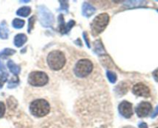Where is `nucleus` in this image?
<instances>
[{"instance_id": "obj_22", "label": "nucleus", "mask_w": 158, "mask_h": 128, "mask_svg": "<svg viewBox=\"0 0 158 128\" xmlns=\"http://www.w3.org/2000/svg\"><path fill=\"white\" fill-rule=\"evenodd\" d=\"M35 20V15H32V16L29 19V29H28V32H30L31 31H32V29H33Z\"/></svg>"}, {"instance_id": "obj_6", "label": "nucleus", "mask_w": 158, "mask_h": 128, "mask_svg": "<svg viewBox=\"0 0 158 128\" xmlns=\"http://www.w3.org/2000/svg\"><path fill=\"white\" fill-rule=\"evenodd\" d=\"M40 19L41 22V24L45 27L50 26L54 21L52 14L51 13L49 9H47L44 6H40Z\"/></svg>"}, {"instance_id": "obj_9", "label": "nucleus", "mask_w": 158, "mask_h": 128, "mask_svg": "<svg viewBox=\"0 0 158 128\" xmlns=\"http://www.w3.org/2000/svg\"><path fill=\"white\" fill-rule=\"evenodd\" d=\"M132 91L134 95L138 96V97H149L151 96V90H150L149 87L141 83L134 85Z\"/></svg>"}, {"instance_id": "obj_2", "label": "nucleus", "mask_w": 158, "mask_h": 128, "mask_svg": "<svg viewBox=\"0 0 158 128\" xmlns=\"http://www.w3.org/2000/svg\"><path fill=\"white\" fill-rule=\"evenodd\" d=\"M94 70V63L89 59L82 58L75 63L73 73L77 78L84 79L89 76Z\"/></svg>"}, {"instance_id": "obj_31", "label": "nucleus", "mask_w": 158, "mask_h": 128, "mask_svg": "<svg viewBox=\"0 0 158 128\" xmlns=\"http://www.w3.org/2000/svg\"><path fill=\"white\" fill-rule=\"evenodd\" d=\"M157 128H158V127H157Z\"/></svg>"}, {"instance_id": "obj_18", "label": "nucleus", "mask_w": 158, "mask_h": 128, "mask_svg": "<svg viewBox=\"0 0 158 128\" xmlns=\"http://www.w3.org/2000/svg\"><path fill=\"white\" fill-rule=\"evenodd\" d=\"M25 25V21L24 20H22L20 19H15L12 21V26L15 29H21Z\"/></svg>"}, {"instance_id": "obj_1", "label": "nucleus", "mask_w": 158, "mask_h": 128, "mask_svg": "<svg viewBox=\"0 0 158 128\" xmlns=\"http://www.w3.org/2000/svg\"><path fill=\"white\" fill-rule=\"evenodd\" d=\"M46 62L49 69L53 71H60L66 65V58L64 52L59 49H55L48 54Z\"/></svg>"}, {"instance_id": "obj_26", "label": "nucleus", "mask_w": 158, "mask_h": 128, "mask_svg": "<svg viewBox=\"0 0 158 128\" xmlns=\"http://www.w3.org/2000/svg\"><path fill=\"white\" fill-rule=\"evenodd\" d=\"M153 76H154V80L158 82V69H156V70L153 72Z\"/></svg>"}, {"instance_id": "obj_21", "label": "nucleus", "mask_w": 158, "mask_h": 128, "mask_svg": "<svg viewBox=\"0 0 158 128\" xmlns=\"http://www.w3.org/2000/svg\"><path fill=\"white\" fill-rule=\"evenodd\" d=\"M19 82V80L18 76H13L12 79H11L10 81H9V84H8V87L9 88L15 87V86H18Z\"/></svg>"}, {"instance_id": "obj_29", "label": "nucleus", "mask_w": 158, "mask_h": 128, "mask_svg": "<svg viewBox=\"0 0 158 128\" xmlns=\"http://www.w3.org/2000/svg\"><path fill=\"white\" fill-rule=\"evenodd\" d=\"M123 128H134V127H133V126H124Z\"/></svg>"}, {"instance_id": "obj_19", "label": "nucleus", "mask_w": 158, "mask_h": 128, "mask_svg": "<svg viewBox=\"0 0 158 128\" xmlns=\"http://www.w3.org/2000/svg\"><path fill=\"white\" fill-rule=\"evenodd\" d=\"M14 53H15V50L7 48V49H3L2 52H0V58H1V57H6L9 56L13 55Z\"/></svg>"}, {"instance_id": "obj_15", "label": "nucleus", "mask_w": 158, "mask_h": 128, "mask_svg": "<svg viewBox=\"0 0 158 128\" xmlns=\"http://www.w3.org/2000/svg\"><path fill=\"white\" fill-rule=\"evenodd\" d=\"M7 66L9 69V70H10V72H12V73L15 76L18 75L20 72V70H21L19 66L18 65L15 64L12 60H9V61H8Z\"/></svg>"}, {"instance_id": "obj_20", "label": "nucleus", "mask_w": 158, "mask_h": 128, "mask_svg": "<svg viewBox=\"0 0 158 128\" xmlns=\"http://www.w3.org/2000/svg\"><path fill=\"white\" fill-rule=\"evenodd\" d=\"M106 76H107V78L109 80V81L112 83H115L116 81H117V74L114 72H112V71H107L106 72Z\"/></svg>"}, {"instance_id": "obj_12", "label": "nucleus", "mask_w": 158, "mask_h": 128, "mask_svg": "<svg viewBox=\"0 0 158 128\" xmlns=\"http://www.w3.org/2000/svg\"><path fill=\"white\" fill-rule=\"evenodd\" d=\"M26 41H27V37L23 33L18 34L14 38V44L17 47H21V46H23L26 43Z\"/></svg>"}, {"instance_id": "obj_13", "label": "nucleus", "mask_w": 158, "mask_h": 128, "mask_svg": "<svg viewBox=\"0 0 158 128\" xmlns=\"http://www.w3.org/2000/svg\"><path fill=\"white\" fill-rule=\"evenodd\" d=\"M9 37V29L6 21H2L0 23V38L6 39Z\"/></svg>"}, {"instance_id": "obj_4", "label": "nucleus", "mask_w": 158, "mask_h": 128, "mask_svg": "<svg viewBox=\"0 0 158 128\" xmlns=\"http://www.w3.org/2000/svg\"><path fill=\"white\" fill-rule=\"evenodd\" d=\"M110 22V16L107 13H101L96 16L91 23V32L94 36L101 33Z\"/></svg>"}, {"instance_id": "obj_5", "label": "nucleus", "mask_w": 158, "mask_h": 128, "mask_svg": "<svg viewBox=\"0 0 158 128\" xmlns=\"http://www.w3.org/2000/svg\"><path fill=\"white\" fill-rule=\"evenodd\" d=\"M28 83L35 87H42L49 83V76L45 72L32 71L28 76Z\"/></svg>"}, {"instance_id": "obj_14", "label": "nucleus", "mask_w": 158, "mask_h": 128, "mask_svg": "<svg viewBox=\"0 0 158 128\" xmlns=\"http://www.w3.org/2000/svg\"><path fill=\"white\" fill-rule=\"evenodd\" d=\"M9 74L2 63H0V88L3 86V84L7 81Z\"/></svg>"}, {"instance_id": "obj_3", "label": "nucleus", "mask_w": 158, "mask_h": 128, "mask_svg": "<svg viewBox=\"0 0 158 128\" xmlns=\"http://www.w3.org/2000/svg\"><path fill=\"white\" fill-rule=\"evenodd\" d=\"M50 109V104L45 99H36L29 105V111L35 117H43L48 115Z\"/></svg>"}, {"instance_id": "obj_10", "label": "nucleus", "mask_w": 158, "mask_h": 128, "mask_svg": "<svg viewBox=\"0 0 158 128\" xmlns=\"http://www.w3.org/2000/svg\"><path fill=\"white\" fill-rule=\"evenodd\" d=\"M59 29H60V32L62 34H66L69 32L73 26L75 25V21L74 20H70L68 23H65L64 19H63V15H60L59 16Z\"/></svg>"}, {"instance_id": "obj_8", "label": "nucleus", "mask_w": 158, "mask_h": 128, "mask_svg": "<svg viewBox=\"0 0 158 128\" xmlns=\"http://www.w3.org/2000/svg\"><path fill=\"white\" fill-rule=\"evenodd\" d=\"M135 110L139 117H146L152 110V106L149 102L143 101L137 105Z\"/></svg>"}, {"instance_id": "obj_11", "label": "nucleus", "mask_w": 158, "mask_h": 128, "mask_svg": "<svg viewBox=\"0 0 158 128\" xmlns=\"http://www.w3.org/2000/svg\"><path fill=\"white\" fill-rule=\"evenodd\" d=\"M96 12V9L88 2H84L82 8V12L83 15L86 17H90L91 15H94Z\"/></svg>"}, {"instance_id": "obj_23", "label": "nucleus", "mask_w": 158, "mask_h": 128, "mask_svg": "<svg viewBox=\"0 0 158 128\" xmlns=\"http://www.w3.org/2000/svg\"><path fill=\"white\" fill-rule=\"evenodd\" d=\"M60 10H61V11H63V10L67 11L68 6H68V2H66V1H60Z\"/></svg>"}, {"instance_id": "obj_7", "label": "nucleus", "mask_w": 158, "mask_h": 128, "mask_svg": "<svg viewBox=\"0 0 158 128\" xmlns=\"http://www.w3.org/2000/svg\"><path fill=\"white\" fill-rule=\"evenodd\" d=\"M118 110L120 115L123 116L124 118L129 119L134 114V110H133V104L130 102L122 101L118 106Z\"/></svg>"}, {"instance_id": "obj_25", "label": "nucleus", "mask_w": 158, "mask_h": 128, "mask_svg": "<svg viewBox=\"0 0 158 128\" xmlns=\"http://www.w3.org/2000/svg\"><path fill=\"white\" fill-rule=\"evenodd\" d=\"M83 36H84V39H85V41H86V45H87L88 47H90V45H89V39H88L87 37V33L86 32H84L83 33Z\"/></svg>"}, {"instance_id": "obj_28", "label": "nucleus", "mask_w": 158, "mask_h": 128, "mask_svg": "<svg viewBox=\"0 0 158 128\" xmlns=\"http://www.w3.org/2000/svg\"><path fill=\"white\" fill-rule=\"evenodd\" d=\"M139 128H148V126L146 123L142 122V123H139Z\"/></svg>"}, {"instance_id": "obj_27", "label": "nucleus", "mask_w": 158, "mask_h": 128, "mask_svg": "<svg viewBox=\"0 0 158 128\" xmlns=\"http://www.w3.org/2000/svg\"><path fill=\"white\" fill-rule=\"evenodd\" d=\"M157 115H158V106L155 108V109H154V113L152 114L151 117H152V118H154V117H157Z\"/></svg>"}, {"instance_id": "obj_30", "label": "nucleus", "mask_w": 158, "mask_h": 128, "mask_svg": "<svg viewBox=\"0 0 158 128\" xmlns=\"http://www.w3.org/2000/svg\"><path fill=\"white\" fill-rule=\"evenodd\" d=\"M157 12H158V9H157Z\"/></svg>"}, {"instance_id": "obj_16", "label": "nucleus", "mask_w": 158, "mask_h": 128, "mask_svg": "<svg viewBox=\"0 0 158 128\" xmlns=\"http://www.w3.org/2000/svg\"><path fill=\"white\" fill-rule=\"evenodd\" d=\"M31 12V8L29 6H23V7L19 8V9L17 10L16 14L19 16L23 17H27L28 15L30 14Z\"/></svg>"}, {"instance_id": "obj_24", "label": "nucleus", "mask_w": 158, "mask_h": 128, "mask_svg": "<svg viewBox=\"0 0 158 128\" xmlns=\"http://www.w3.org/2000/svg\"><path fill=\"white\" fill-rule=\"evenodd\" d=\"M5 113H6V106H5L4 103L0 102V118L4 117Z\"/></svg>"}, {"instance_id": "obj_17", "label": "nucleus", "mask_w": 158, "mask_h": 128, "mask_svg": "<svg viewBox=\"0 0 158 128\" xmlns=\"http://www.w3.org/2000/svg\"><path fill=\"white\" fill-rule=\"evenodd\" d=\"M94 52L97 54H103L104 52V49H103V46L100 40H97L94 43Z\"/></svg>"}]
</instances>
